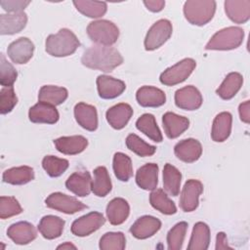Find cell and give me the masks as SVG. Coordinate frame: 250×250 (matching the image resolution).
I'll return each mask as SVG.
<instances>
[{
  "mask_svg": "<svg viewBox=\"0 0 250 250\" xmlns=\"http://www.w3.org/2000/svg\"><path fill=\"white\" fill-rule=\"evenodd\" d=\"M133 115V109L130 104L125 103L117 104L107 109L105 113L108 124L116 129H123Z\"/></svg>",
  "mask_w": 250,
  "mask_h": 250,
  "instance_id": "20",
  "label": "cell"
},
{
  "mask_svg": "<svg viewBox=\"0 0 250 250\" xmlns=\"http://www.w3.org/2000/svg\"><path fill=\"white\" fill-rule=\"evenodd\" d=\"M232 116L229 112L223 111L216 115L213 121L211 138L214 142L222 143L226 141L231 132Z\"/></svg>",
  "mask_w": 250,
  "mask_h": 250,
  "instance_id": "27",
  "label": "cell"
},
{
  "mask_svg": "<svg viewBox=\"0 0 250 250\" xmlns=\"http://www.w3.org/2000/svg\"><path fill=\"white\" fill-rule=\"evenodd\" d=\"M65 187L68 190L77 196H87L92 190V178L87 171H77L71 174L66 182Z\"/></svg>",
  "mask_w": 250,
  "mask_h": 250,
  "instance_id": "17",
  "label": "cell"
},
{
  "mask_svg": "<svg viewBox=\"0 0 250 250\" xmlns=\"http://www.w3.org/2000/svg\"><path fill=\"white\" fill-rule=\"evenodd\" d=\"M161 228L159 219L153 216L140 217L131 227L130 232L138 239H146L155 234Z\"/></svg>",
  "mask_w": 250,
  "mask_h": 250,
  "instance_id": "13",
  "label": "cell"
},
{
  "mask_svg": "<svg viewBox=\"0 0 250 250\" xmlns=\"http://www.w3.org/2000/svg\"><path fill=\"white\" fill-rule=\"evenodd\" d=\"M126 146L127 147L133 151L134 153H136L139 156L142 157H146V156H150L152 154H154L156 147L154 146L148 145L147 143H146L144 140H142L139 136L135 135V134H130L127 136L126 138Z\"/></svg>",
  "mask_w": 250,
  "mask_h": 250,
  "instance_id": "41",
  "label": "cell"
},
{
  "mask_svg": "<svg viewBox=\"0 0 250 250\" xmlns=\"http://www.w3.org/2000/svg\"><path fill=\"white\" fill-rule=\"evenodd\" d=\"M202 102L203 99L200 92L192 85L183 87L175 93V104L181 109H198L201 106Z\"/></svg>",
  "mask_w": 250,
  "mask_h": 250,
  "instance_id": "11",
  "label": "cell"
},
{
  "mask_svg": "<svg viewBox=\"0 0 250 250\" xmlns=\"http://www.w3.org/2000/svg\"><path fill=\"white\" fill-rule=\"evenodd\" d=\"M112 166L115 177L122 182L129 181V179L133 176L131 158L123 152H116L114 154Z\"/></svg>",
  "mask_w": 250,
  "mask_h": 250,
  "instance_id": "39",
  "label": "cell"
},
{
  "mask_svg": "<svg viewBox=\"0 0 250 250\" xmlns=\"http://www.w3.org/2000/svg\"><path fill=\"white\" fill-rule=\"evenodd\" d=\"M112 188L111 181L104 166H99L94 170V180H92V191L99 197H104Z\"/></svg>",
  "mask_w": 250,
  "mask_h": 250,
  "instance_id": "33",
  "label": "cell"
},
{
  "mask_svg": "<svg viewBox=\"0 0 250 250\" xmlns=\"http://www.w3.org/2000/svg\"><path fill=\"white\" fill-rule=\"evenodd\" d=\"M46 52L53 57H67L72 55L80 46L76 35L67 28H62L56 34L46 39Z\"/></svg>",
  "mask_w": 250,
  "mask_h": 250,
  "instance_id": "2",
  "label": "cell"
},
{
  "mask_svg": "<svg viewBox=\"0 0 250 250\" xmlns=\"http://www.w3.org/2000/svg\"><path fill=\"white\" fill-rule=\"evenodd\" d=\"M244 38V31L238 26H229L217 31L206 44V50H232L238 48Z\"/></svg>",
  "mask_w": 250,
  "mask_h": 250,
  "instance_id": "4",
  "label": "cell"
},
{
  "mask_svg": "<svg viewBox=\"0 0 250 250\" xmlns=\"http://www.w3.org/2000/svg\"><path fill=\"white\" fill-rule=\"evenodd\" d=\"M181 181V172L172 164L166 163L163 168V186L165 191L172 196H177L180 192Z\"/></svg>",
  "mask_w": 250,
  "mask_h": 250,
  "instance_id": "36",
  "label": "cell"
},
{
  "mask_svg": "<svg viewBox=\"0 0 250 250\" xmlns=\"http://www.w3.org/2000/svg\"><path fill=\"white\" fill-rule=\"evenodd\" d=\"M81 62L89 68L110 72L123 62V58L113 47L96 45L84 52Z\"/></svg>",
  "mask_w": 250,
  "mask_h": 250,
  "instance_id": "1",
  "label": "cell"
},
{
  "mask_svg": "<svg viewBox=\"0 0 250 250\" xmlns=\"http://www.w3.org/2000/svg\"><path fill=\"white\" fill-rule=\"evenodd\" d=\"M163 128L169 139H176L182 135L189 126V120L174 112H166L162 116Z\"/></svg>",
  "mask_w": 250,
  "mask_h": 250,
  "instance_id": "22",
  "label": "cell"
},
{
  "mask_svg": "<svg viewBox=\"0 0 250 250\" xmlns=\"http://www.w3.org/2000/svg\"><path fill=\"white\" fill-rule=\"evenodd\" d=\"M7 234L16 244L19 245L28 244L37 236L35 228L28 222H18L11 225L7 230Z\"/></svg>",
  "mask_w": 250,
  "mask_h": 250,
  "instance_id": "19",
  "label": "cell"
},
{
  "mask_svg": "<svg viewBox=\"0 0 250 250\" xmlns=\"http://www.w3.org/2000/svg\"><path fill=\"white\" fill-rule=\"evenodd\" d=\"M173 27L170 21L162 19L154 22L148 29L145 38L146 51H153L161 47L172 35Z\"/></svg>",
  "mask_w": 250,
  "mask_h": 250,
  "instance_id": "7",
  "label": "cell"
},
{
  "mask_svg": "<svg viewBox=\"0 0 250 250\" xmlns=\"http://www.w3.org/2000/svg\"><path fill=\"white\" fill-rule=\"evenodd\" d=\"M74 117L77 123L88 131H95L98 128V113L94 105L78 103L74 106Z\"/></svg>",
  "mask_w": 250,
  "mask_h": 250,
  "instance_id": "21",
  "label": "cell"
},
{
  "mask_svg": "<svg viewBox=\"0 0 250 250\" xmlns=\"http://www.w3.org/2000/svg\"><path fill=\"white\" fill-rule=\"evenodd\" d=\"M16 68L6 60L4 54L0 55V83L4 87H12L17 80Z\"/></svg>",
  "mask_w": 250,
  "mask_h": 250,
  "instance_id": "44",
  "label": "cell"
},
{
  "mask_svg": "<svg viewBox=\"0 0 250 250\" xmlns=\"http://www.w3.org/2000/svg\"><path fill=\"white\" fill-rule=\"evenodd\" d=\"M136 100L144 107H158L165 104V93L152 86H143L136 93Z\"/></svg>",
  "mask_w": 250,
  "mask_h": 250,
  "instance_id": "18",
  "label": "cell"
},
{
  "mask_svg": "<svg viewBox=\"0 0 250 250\" xmlns=\"http://www.w3.org/2000/svg\"><path fill=\"white\" fill-rule=\"evenodd\" d=\"M175 155L182 161L192 163L199 159L202 154V146L195 139H185L174 146Z\"/></svg>",
  "mask_w": 250,
  "mask_h": 250,
  "instance_id": "15",
  "label": "cell"
},
{
  "mask_svg": "<svg viewBox=\"0 0 250 250\" xmlns=\"http://www.w3.org/2000/svg\"><path fill=\"white\" fill-rule=\"evenodd\" d=\"M216 249L217 250H221V249H232L231 247H229L228 245V239H227V235L225 232L221 231L217 233V237H216Z\"/></svg>",
  "mask_w": 250,
  "mask_h": 250,
  "instance_id": "50",
  "label": "cell"
},
{
  "mask_svg": "<svg viewBox=\"0 0 250 250\" xmlns=\"http://www.w3.org/2000/svg\"><path fill=\"white\" fill-rule=\"evenodd\" d=\"M18 103V98L15 94L14 88L4 87L0 91V112L1 114H7L13 110Z\"/></svg>",
  "mask_w": 250,
  "mask_h": 250,
  "instance_id": "46",
  "label": "cell"
},
{
  "mask_svg": "<svg viewBox=\"0 0 250 250\" xmlns=\"http://www.w3.org/2000/svg\"><path fill=\"white\" fill-rule=\"evenodd\" d=\"M136 127L139 131L144 133L146 137L156 143L162 142V134L156 124L155 117L150 113H145L136 121Z\"/></svg>",
  "mask_w": 250,
  "mask_h": 250,
  "instance_id": "35",
  "label": "cell"
},
{
  "mask_svg": "<svg viewBox=\"0 0 250 250\" xmlns=\"http://www.w3.org/2000/svg\"><path fill=\"white\" fill-rule=\"evenodd\" d=\"M216 2L213 0H188L184 4V15L187 21L194 25H204L214 17Z\"/></svg>",
  "mask_w": 250,
  "mask_h": 250,
  "instance_id": "3",
  "label": "cell"
},
{
  "mask_svg": "<svg viewBox=\"0 0 250 250\" xmlns=\"http://www.w3.org/2000/svg\"><path fill=\"white\" fill-rule=\"evenodd\" d=\"M57 249H76V246L70 242H64L57 247Z\"/></svg>",
  "mask_w": 250,
  "mask_h": 250,
  "instance_id": "51",
  "label": "cell"
},
{
  "mask_svg": "<svg viewBox=\"0 0 250 250\" xmlns=\"http://www.w3.org/2000/svg\"><path fill=\"white\" fill-rule=\"evenodd\" d=\"M29 4L30 1L25 0H2L0 2L3 10L8 12L9 14L23 12L24 8H26Z\"/></svg>",
  "mask_w": 250,
  "mask_h": 250,
  "instance_id": "47",
  "label": "cell"
},
{
  "mask_svg": "<svg viewBox=\"0 0 250 250\" xmlns=\"http://www.w3.org/2000/svg\"><path fill=\"white\" fill-rule=\"evenodd\" d=\"M106 217L111 225L118 226L126 221L130 213L128 202L121 197H115L110 200L106 206Z\"/></svg>",
  "mask_w": 250,
  "mask_h": 250,
  "instance_id": "28",
  "label": "cell"
},
{
  "mask_svg": "<svg viewBox=\"0 0 250 250\" xmlns=\"http://www.w3.org/2000/svg\"><path fill=\"white\" fill-rule=\"evenodd\" d=\"M68 160L54 155H46L42 160V167L46 173L53 178L60 177L68 168Z\"/></svg>",
  "mask_w": 250,
  "mask_h": 250,
  "instance_id": "40",
  "label": "cell"
},
{
  "mask_svg": "<svg viewBox=\"0 0 250 250\" xmlns=\"http://www.w3.org/2000/svg\"><path fill=\"white\" fill-rule=\"evenodd\" d=\"M29 120L33 123L54 124L59 120V111L57 108L49 104L38 102L29 108Z\"/></svg>",
  "mask_w": 250,
  "mask_h": 250,
  "instance_id": "16",
  "label": "cell"
},
{
  "mask_svg": "<svg viewBox=\"0 0 250 250\" xmlns=\"http://www.w3.org/2000/svg\"><path fill=\"white\" fill-rule=\"evenodd\" d=\"M34 45L26 37H21L13 41L7 49L8 57L18 64L26 63L33 56Z\"/></svg>",
  "mask_w": 250,
  "mask_h": 250,
  "instance_id": "12",
  "label": "cell"
},
{
  "mask_svg": "<svg viewBox=\"0 0 250 250\" xmlns=\"http://www.w3.org/2000/svg\"><path fill=\"white\" fill-rule=\"evenodd\" d=\"M87 34L90 39L102 46L114 44L119 37L118 27L109 21L99 20L91 21L87 26Z\"/></svg>",
  "mask_w": 250,
  "mask_h": 250,
  "instance_id": "5",
  "label": "cell"
},
{
  "mask_svg": "<svg viewBox=\"0 0 250 250\" xmlns=\"http://www.w3.org/2000/svg\"><path fill=\"white\" fill-rule=\"evenodd\" d=\"M97 88L99 96L102 99L110 100L120 96L126 89L122 80L108 75H99L97 78Z\"/></svg>",
  "mask_w": 250,
  "mask_h": 250,
  "instance_id": "14",
  "label": "cell"
},
{
  "mask_svg": "<svg viewBox=\"0 0 250 250\" xmlns=\"http://www.w3.org/2000/svg\"><path fill=\"white\" fill-rule=\"evenodd\" d=\"M238 111H239V116L241 121L248 124L250 122V102L246 101L240 104L238 107Z\"/></svg>",
  "mask_w": 250,
  "mask_h": 250,
  "instance_id": "48",
  "label": "cell"
},
{
  "mask_svg": "<svg viewBox=\"0 0 250 250\" xmlns=\"http://www.w3.org/2000/svg\"><path fill=\"white\" fill-rule=\"evenodd\" d=\"M149 202L154 209L162 214L172 215L177 212V207L175 203L161 188H155L151 191L149 195Z\"/></svg>",
  "mask_w": 250,
  "mask_h": 250,
  "instance_id": "37",
  "label": "cell"
},
{
  "mask_svg": "<svg viewBox=\"0 0 250 250\" xmlns=\"http://www.w3.org/2000/svg\"><path fill=\"white\" fill-rule=\"evenodd\" d=\"M27 16L24 12L0 15V33L11 35L21 32L26 25Z\"/></svg>",
  "mask_w": 250,
  "mask_h": 250,
  "instance_id": "23",
  "label": "cell"
},
{
  "mask_svg": "<svg viewBox=\"0 0 250 250\" xmlns=\"http://www.w3.org/2000/svg\"><path fill=\"white\" fill-rule=\"evenodd\" d=\"M64 221L58 216L47 215L44 216L39 224L38 230L46 239H55L62 233Z\"/></svg>",
  "mask_w": 250,
  "mask_h": 250,
  "instance_id": "29",
  "label": "cell"
},
{
  "mask_svg": "<svg viewBox=\"0 0 250 250\" xmlns=\"http://www.w3.org/2000/svg\"><path fill=\"white\" fill-rule=\"evenodd\" d=\"M47 207L64 214H74L84 210L87 206L76 199L62 192H53L45 200Z\"/></svg>",
  "mask_w": 250,
  "mask_h": 250,
  "instance_id": "8",
  "label": "cell"
},
{
  "mask_svg": "<svg viewBox=\"0 0 250 250\" xmlns=\"http://www.w3.org/2000/svg\"><path fill=\"white\" fill-rule=\"evenodd\" d=\"M210 243V229L203 222H197L192 229L188 250H206Z\"/></svg>",
  "mask_w": 250,
  "mask_h": 250,
  "instance_id": "30",
  "label": "cell"
},
{
  "mask_svg": "<svg viewBox=\"0 0 250 250\" xmlns=\"http://www.w3.org/2000/svg\"><path fill=\"white\" fill-rule=\"evenodd\" d=\"M203 191V185L200 181L190 179L185 183L181 192L180 206L185 212H192L198 206V199Z\"/></svg>",
  "mask_w": 250,
  "mask_h": 250,
  "instance_id": "10",
  "label": "cell"
},
{
  "mask_svg": "<svg viewBox=\"0 0 250 250\" xmlns=\"http://www.w3.org/2000/svg\"><path fill=\"white\" fill-rule=\"evenodd\" d=\"M22 212V208L19 201L13 196L0 197V218L7 219Z\"/></svg>",
  "mask_w": 250,
  "mask_h": 250,
  "instance_id": "45",
  "label": "cell"
},
{
  "mask_svg": "<svg viewBox=\"0 0 250 250\" xmlns=\"http://www.w3.org/2000/svg\"><path fill=\"white\" fill-rule=\"evenodd\" d=\"M105 222L104 215L100 212H91L78 219L71 225V232L76 236H87L99 229Z\"/></svg>",
  "mask_w": 250,
  "mask_h": 250,
  "instance_id": "9",
  "label": "cell"
},
{
  "mask_svg": "<svg viewBox=\"0 0 250 250\" xmlns=\"http://www.w3.org/2000/svg\"><path fill=\"white\" fill-rule=\"evenodd\" d=\"M188 229L187 222H180L176 224L167 233V244L169 250H180L186 237Z\"/></svg>",
  "mask_w": 250,
  "mask_h": 250,
  "instance_id": "42",
  "label": "cell"
},
{
  "mask_svg": "<svg viewBox=\"0 0 250 250\" xmlns=\"http://www.w3.org/2000/svg\"><path fill=\"white\" fill-rule=\"evenodd\" d=\"M196 62L193 59L187 58L165 69L159 77L160 82L166 86H174L184 82L194 70Z\"/></svg>",
  "mask_w": 250,
  "mask_h": 250,
  "instance_id": "6",
  "label": "cell"
},
{
  "mask_svg": "<svg viewBox=\"0 0 250 250\" xmlns=\"http://www.w3.org/2000/svg\"><path fill=\"white\" fill-rule=\"evenodd\" d=\"M56 148L67 155H75L82 152L88 146V140L80 135L61 137L54 141Z\"/></svg>",
  "mask_w": 250,
  "mask_h": 250,
  "instance_id": "24",
  "label": "cell"
},
{
  "mask_svg": "<svg viewBox=\"0 0 250 250\" xmlns=\"http://www.w3.org/2000/svg\"><path fill=\"white\" fill-rule=\"evenodd\" d=\"M68 97V92L65 88L54 85L42 86L39 90L38 100L54 106L62 104Z\"/></svg>",
  "mask_w": 250,
  "mask_h": 250,
  "instance_id": "34",
  "label": "cell"
},
{
  "mask_svg": "<svg viewBox=\"0 0 250 250\" xmlns=\"http://www.w3.org/2000/svg\"><path fill=\"white\" fill-rule=\"evenodd\" d=\"M145 6L146 7L147 10L157 13L163 10L165 6V1L163 0H148V1H144Z\"/></svg>",
  "mask_w": 250,
  "mask_h": 250,
  "instance_id": "49",
  "label": "cell"
},
{
  "mask_svg": "<svg viewBox=\"0 0 250 250\" xmlns=\"http://www.w3.org/2000/svg\"><path fill=\"white\" fill-rule=\"evenodd\" d=\"M225 12L229 19L235 23H244L250 19L249 0H227Z\"/></svg>",
  "mask_w": 250,
  "mask_h": 250,
  "instance_id": "25",
  "label": "cell"
},
{
  "mask_svg": "<svg viewBox=\"0 0 250 250\" xmlns=\"http://www.w3.org/2000/svg\"><path fill=\"white\" fill-rule=\"evenodd\" d=\"M137 185L145 190H153L158 184V166L155 163H146L136 173Z\"/></svg>",
  "mask_w": 250,
  "mask_h": 250,
  "instance_id": "26",
  "label": "cell"
},
{
  "mask_svg": "<svg viewBox=\"0 0 250 250\" xmlns=\"http://www.w3.org/2000/svg\"><path fill=\"white\" fill-rule=\"evenodd\" d=\"M2 179L5 183L10 185H25L34 179V171L29 166L13 167L3 173Z\"/></svg>",
  "mask_w": 250,
  "mask_h": 250,
  "instance_id": "32",
  "label": "cell"
},
{
  "mask_svg": "<svg viewBox=\"0 0 250 250\" xmlns=\"http://www.w3.org/2000/svg\"><path fill=\"white\" fill-rule=\"evenodd\" d=\"M126 246V238L123 232H106L101 239L99 247L102 250H123Z\"/></svg>",
  "mask_w": 250,
  "mask_h": 250,
  "instance_id": "43",
  "label": "cell"
},
{
  "mask_svg": "<svg viewBox=\"0 0 250 250\" xmlns=\"http://www.w3.org/2000/svg\"><path fill=\"white\" fill-rule=\"evenodd\" d=\"M73 5L75 6L76 10L79 11L82 15L92 19H98L103 17L107 10L106 3L102 1L78 0L73 1Z\"/></svg>",
  "mask_w": 250,
  "mask_h": 250,
  "instance_id": "38",
  "label": "cell"
},
{
  "mask_svg": "<svg viewBox=\"0 0 250 250\" xmlns=\"http://www.w3.org/2000/svg\"><path fill=\"white\" fill-rule=\"evenodd\" d=\"M242 84V75L238 72H230L226 76L222 84L217 89L216 93L223 100H230L237 94Z\"/></svg>",
  "mask_w": 250,
  "mask_h": 250,
  "instance_id": "31",
  "label": "cell"
}]
</instances>
